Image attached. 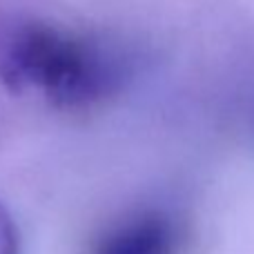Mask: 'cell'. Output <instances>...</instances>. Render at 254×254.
<instances>
[{
  "label": "cell",
  "instance_id": "cell-1",
  "mask_svg": "<svg viewBox=\"0 0 254 254\" xmlns=\"http://www.w3.org/2000/svg\"><path fill=\"white\" fill-rule=\"evenodd\" d=\"M9 89H38L61 110H87L121 85L119 58L98 40L34 22L16 31L0 58Z\"/></svg>",
  "mask_w": 254,
  "mask_h": 254
},
{
  "label": "cell",
  "instance_id": "cell-2",
  "mask_svg": "<svg viewBox=\"0 0 254 254\" xmlns=\"http://www.w3.org/2000/svg\"><path fill=\"white\" fill-rule=\"evenodd\" d=\"M181 234L163 212H143L107 230L92 254H176Z\"/></svg>",
  "mask_w": 254,
  "mask_h": 254
},
{
  "label": "cell",
  "instance_id": "cell-3",
  "mask_svg": "<svg viewBox=\"0 0 254 254\" xmlns=\"http://www.w3.org/2000/svg\"><path fill=\"white\" fill-rule=\"evenodd\" d=\"M0 254H20L18 228L4 205H0Z\"/></svg>",
  "mask_w": 254,
  "mask_h": 254
}]
</instances>
